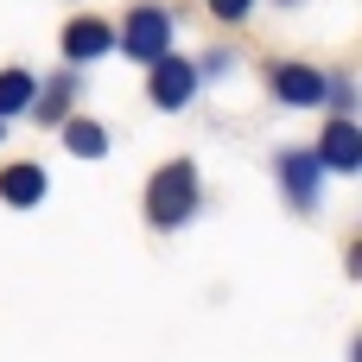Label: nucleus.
Wrapping results in <instances>:
<instances>
[{
  "instance_id": "obj_1",
  "label": "nucleus",
  "mask_w": 362,
  "mask_h": 362,
  "mask_svg": "<svg viewBox=\"0 0 362 362\" xmlns=\"http://www.w3.org/2000/svg\"><path fill=\"white\" fill-rule=\"evenodd\" d=\"M146 223L159 229V235H172V229H185L191 216H197V204H204V178H197V165L191 159H165L153 178H146Z\"/></svg>"
},
{
  "instance_id": "obj_2",
  "label": "nucleus",
  "mask_w": 362,
  "mask_h": 362,
  "mask_svg": "<svg viewBox=\"0 0 362 362\" xmlns=\"http://www.w3.org/2000/svg\"><path fill=\"white\" fill-rule=\"evenodd\" d=\"M267 89L280 108H325L331 102V70L299 64V57H274L267 64Z\"/></svg>"
},
{
  "instance_id": "obj_3",
  "label": "nucleus",
  "mask_w": 362,
  "mask_h": 362,
  "mask_svg": "<svg viewBox=\"0 0 362 362\" xmlns=\"http://www.w3.org/2000/svg\"><path fill=\"white\" fill-rule=\"evenodd\" d=\"M172 25H178V19H172L165 6H153V0H140V6L127 13V25L115 32V45H121L127 57H140V64H153V57H165V51H172Z\"/></svg>"
},
{
  "instance_id": "obj_4",
  "label": "nucleus",
  "mask_w": 362,
  "mask_h": 362,
  "mask_svg": "<svg viewBox=\"0 0 362 362\" xmlns=\"http://www.w3.org/2000/svg\"><path fill=\"white\" fill-rule=\"evenodd\" d=\"M274 172H280V191H286V204H293L299 216H312V210L325 204V165H318L312 146H286V153L274 159Z\"/></svg>"
},
{
  "instance_id": "obj_5",
  "label": "nucleus",
  "mask_w": 362,
  "mask_h": 362,
  "mask_svg": "<svg viewBox=\"0 0 362 362\" xmlns=\"http://www.w3.org/2000/svg\"><path fill=\"white\" fill-rule=\"evenodd\" d=\"M191 95H197V64L191 57H172L165 51V57L146 64V102L153 108H185Z\"/></svg>"
},
{
  "instance_id": "obj_6",
  "label": "nucleus",
  "mask_w": 362,
  "mask_h": 362,
  "mask_svg": "<svg viewBox=\"0 0 362 362\" xmlns=\"http://www.w3.org/2000/svg\"><path fill=\"white\" fill-rule=\"evenodd\" d=\"M312 153H318L325 172H344V178H350V172H362V127L350 121V115H331Z\"/></svg>"
},
{
  "instance_id": "obj_7",
  "label": "nucleus",
  "mask_w": 362,
  "mask_h": 362,
  "mask_svg": "<svg viewBox=\"0 0 362 362\" xmlns=\"http://www.w3.org/2000/svg\"><path fill=\"white\" fill-rule=\"evenodd\" d=\"M115 51V25L102 19V13H76L70 25H64V64L76 70V64H95V57H108Z\"/></svg>"
},
{
  "instance_id": "obj_8",
  "label": "nucleus",
  "mask_w": 362,
  "mask_h": 362,
  "mask_svg": "<svg viewBox=\"0 0 362 362\" xmlns=\"http://www.w3.org/2000/svg\"><path fill=\"white\" fill-rule=\"evenodd\" d=\"M76 95H83V76H76V70H57V76L32 95V108H25V115H32L38 127H64V121H70V108H76Z\"/></svg>"
},
{
  "instance_id": "obj_9",
  "label": "nucleus",
  "mask_w": 362,
  "mask_h": 362,
  "mask_svg": "<svg viewBox=\"0 0 362 362\" xmlns=\"http://www.w3.org/2000/svg\"><path fill=\"white\" fill-rule=\"evenodd\" d=\"M45 165L38 159H13V165H0V204H13V210H32V204H45Z\"/></svg>"
},
{
  "instance_id": "obj_10",
  "label": "nucleus",
  "mask_w": 362,
  "mask_h": 362,
  "mask_svg": "<svg viewBox=\"0 0 362 362\" xmlns=\"http://www.w3.org/2000/svg\"><path fill=\"white\" fill-rule=\"evenodd\" d=\"M32 95H38V76H32L25 64H6V70H0V121L25 115V108H32Z\"/></svg>"
},
{
  "instance_id": "obj_11",
  "label": "nucleus",
  "mask_w": 362,
  "mask_h": 362,
  "mask_svg": "<svg viewBox=\"0 0 362 362\" xmlns=\"http://www.w3.org/2000/svg\"><path fill=\"white\" fill-rule=\"evenodd\" d=\"M64 153H70V159H102V153H108V127L70 115V121H64Z\"/></svg>"
},
{
  "instance_id": "obj_12",
  "label": "nucleus",
  "mask_w": 362,
  "mask_h": 362,
  "mask_svg": "<svg viewBox=\"0 0 362 362\" xmlns=\"http://www.w3.org/2000/svg\"><path fill=\"white\" fill-rule=\"evenodd\" d=\"M204 6H210V13H216V19H229V25H235V19H248V13H255V0H204Z\"/></svg>"
},
{
  "instance_id": "obj_13",
  "label": "nucleus",
  "mask_w": 362,
  "mask_h": 362,
  "mask_svg": "<svg viewBox=\"0 0 362 362\" xmlns=\"http://www.w3.org/2000/svg\"><path fill=\"white\" fill-rule=\"evenodd\" d=\"M350 102H356V83H350V76H331V108L350 115Z\"/></svg>"
},
{
  "instance_id": "obj_14",
  "label": "nucleus",
  "mask_w": 362,
  "mask_h": 362,
  "mask_svg": "<svg viewBox=\"0 0 362 362\" xmlns=\"http://www.w3.org/2000/svg\"><path fill=\"white\" fill-rule=\"evenodd\" d=\"M286 6H293V0H286Z\"/></svg>"
}]
</instances>
